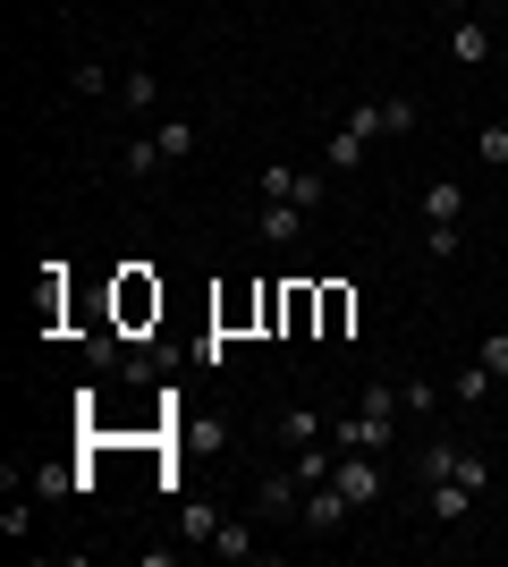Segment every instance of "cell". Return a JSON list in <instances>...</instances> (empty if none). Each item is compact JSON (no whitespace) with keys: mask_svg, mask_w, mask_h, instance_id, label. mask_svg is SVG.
<instances>
[{"mask_svg":"<svg viewBox=\"0 0 508 567\" xmlns=\"http://www.w3.org/2000/svg\"><path fill=\"white\" fill-rule=\"evenodd\" d=\"M331 441H339V457H348V450H364V457H390V441H398V415L348 406V415H331Z\"/></svg>","mask_w":508,"mask_h":567,"instance_id":"obj_1","label":"cell"},{"mask_svg":"<svg viewBox=\"0 0 508 567\" xmlns=\"http://www.w3.org/2000/svg\"><path fill=\"white\" fill-rule=\"evenodd\" d=\"M348 517H356V508H348L339 483H305V499H297V525H305V534H348Z\"/></svg>","mask_w":508,"mask_h":567,"instance_id":"obj_2","label":"cell"},{"mask_svg":"<svg viewBox=\"0 0 508 567\" xmlns=\"http://www.w3.org/2000/svg\"><path fill=\"white\" fill-rule=\"evenodd\" d=\"M331 483H339V492H348V508H373V499H382V483H390V474H382V457L348 450V457H339V474H331Z\"/></svg>","mask_w":508,"mask_h":567,"instance_id":"obj_3","label":"cell"},{"mask_svg":"<svg viewBox=\"0 0 508 567\" xmlns=\"http://www.w3.org/2000/svg\"><path fill=\"white\" fill-rule=\"evenodd\" d=\"M475 499H484V492H466L458 474H440V483H424V517H433V525H466V517H475Z\"/></svg>","mask_w":508,"mask_h":567,"instance_id":"obj_4","label":"cell"},{"mask_svg":"<svg viewBox=\"0 0 508 567\" xmlns=\"http://www.w3.org/2000/svg\"><path fill=\"white\" fill-rule=\"evenodd\" d=\"M297 499H305L297 474H263V483H255V517H297Z\"/></svg>","mask_w":508,"mask_h":567,"instance_id":"obj_5","label":"cell"},{"mask_svg":"<svg viewBox=\"0 0 508 567\" xmlns=\"http://www.w3.org/2000/svg\"><path fill=\"white\" fill-rule=\"evenodd\" d=\"M449 60H458V69H484V60H491V25L458 18V25H449Z\"/></svg>","mask_w":508,"mask_h":567,"instance_id":"obj_6","label":"cell"},{"mask_svg":"<svg viewBox=\"0 0 508 567\" xmlns=\"http://www.w3.org/2000/svg\"><path fill=\"white\" fill-rule=\"evenodd\" d=\"M255 229H263V246H297V237H305V204H263Z\"/></svg>","mask_w":508,"mask_h":567,"instance_id":"obj_7","label":"cell"},{"mask_svg":"<svg viewBox=\"0 0 508 567\" xmlns=\"http://www.w3.org/2000/svg\"><path fill=\"white\" fill-rule=\"evenodd\" d=\"M145 313H162V288H153L145 271H127V280H120V322H127V331H136Z\"/></svg>","mask_w":508,"mask_h":567,"instance_id":"obj_8","label":"cell"},{"mask_svg":"<svg viewBox=\"0 0 508 567\" xmlns=\"http://www.w3.org/2000/svg\"><path fill=\"white\" fill-rule=\"evenodd\" d=\"M424 220H466V187L458 178H433V187H424Z\"/></svg>","mask_w":508,"mask_h":567,"instance_id":"obj_9","label":"cell"},{"mask_svg":"<svg viewBox=\"0 0 508 567\" xmlns=\"http://www.w3.org/2000/svg\"><path fill=\"white\" fill-rule=\"evenodd\" d=\"M322 432H331V415H314V406H289V415H280V441H289V450H305Z\"/></svg>","mask_w":508,"mask_h":567,"instance_id":"obj_10","label":"cell"},{"mask_svg":"<svg viewBox=\"0 0 508 567\" xmlns=\"http://www.w3.org/2000/svg\"><path fill=\"white\" fill-rule=\"evenodd\" d=\"M424 255H433V262H458L466 255V229H458V220H424Z\"/></svg>","mask_w":508,"mask_h":567,"instance_id":"obj_11","label":"cell"},{"mask_svg":"<svg viewBox=\"0 0 508 567\" xmlns=\"http://www.w3.org/2000/svg\"><path fill=\"white\" fill-rule=\"evenodd\" d=\"M120 102L127 111H153V102H162V76L153 69H120Z\"/></svg>","mask_w":508,"mask_h":567,"instance_id":"obj_12","label":"cell"},{"mask_svg":"<svg viewBox=\"0 0 508 567\" xmlns=\"http://www.w3.org/2000/svg\"><path fill=\"white\" fill-rule=\"evenodd\" d=\"M153 136H162V153H169V162H187L195 144H204V127H195V118H162Z\"/></svg>","mask_w":508,"mask_h":567,"instance_id":"obj_13","label":"cell"},{"mask_svg":"<svg viewBox=\"0 0 508 567\" xmlns=\"http://www.w3.org/2000/svg\"><path fill=\"white\" fill-rule=\"evenodd\" d=\"M212 550H220V559H255L263 543H255V525H238V517H229V525H212Z\"/></svg>","mask_w":508,"mask_h":567,"instance_id":"obj_14","label":"cell"},{"mask_svg":"<svg viewBox=\"0 0 508 567\" xmlns=\"http://www.w3.org/2000/svg\"><path fill=\"white\" fill-rule=\"evenodd\" d=\"M162 162H169V153H162V136H136V144L120 153V169H127V178H153Z\"/></svg>","mask_w":508,"mask_h":567,"instance_id":"obj_15","label":"cell"},{"mask_svg":"<svg viewBox=\"0 0 508 567\" xmlns=\"http://www.w3.org/2000/svg\"><path fill=\"white\" fill-rule=\"evenodd\" d=\"M491 390H500V381H491V373H484V364H466V373H458V381H449V399H458V406H484V399H491Z\"/></svg>","mask_w":508,"mask_h":567,"instance_id":"obj_16","label":"cell"},{"mask_svg":"<svg viewBox=\"0 0 508 567\" xmlns=\"http://www.w3.org/2000/svg\"><path fill=\"white\" fill-rule=\"evenodd\" d=\"M449 466H458V441H424V450H415V474H424V483H440Z\"/></svg>","mask_w":508,"mask_h":567,"instance_id":"obj_17","label":"cell"},{"mask_svg":"<svg viewBox=\"0 0 508 567\" xmlns=\"http://www.w3.org/2000/svg\"><path fill=\"white\" fill-rule=\"evenodd\" d=\"M76 483H94V474H69V466H34V499H69Z\"/></svg>","mask_w":508,"mask_h":567,"instance_id":"obj_18","label":"cell"},{"mask_svg":"<svg viewBox=\"0 0 508 567\" xmlns=\"http://www.w3.org/2000/svg\"><path fill=\"white\" fill-rule=\"evenodd\" d=\"M356 162H364V136H356V127H339V136L322 144V169H356Z\"/></svg>","mask_w":508,"mask_h":567,"instance_id":"obj_19","label":"cell"},{"mask_svg":"<svg viewBox=\"0 0 508 567\" xmlns=\"http://www.w3.org/2000/svg\"><path fill=\"white\" fill-rule=\"evenodd\" d=\"M475 162L484 169H508V127L491 118V127H475Z\"/></svg>","mask_w":508,"mask_h":567,"instance_id":"obj_20","label":"cell"},{"mask_svg":"<svg viewBox=\"0 0 508 567\" xmlns=\"http://www.w3.org/2000/svg\"><path fill=\"white\" fill-rule=\"evenodd\" d=\"M348 322H356V297H348V288H322V331H348Z\"/></svg>","mask_w":508,"mask_h":567,"instance_id":"obj_21","label":"cell"},{"mask_svg":"<svg viewBox=\"0 0 508 567\" xmlns=\"http://www.w3.org/2000/svg\"><path fill=\"white\" fill-rule=\"evenodd\" d=\"M69 85H76V94H85V102H94V94H111V85H120V76L102 69V60H76V69H69Z\"/></svg>","mask_w":508,"mask_h":567,"instance_id":"obj_22","label":"cell"},{"mask_svg":"<svg viewBox=\"0 0 508 567\" xmlns=\"http://www.w3.org/2000/svg\"><path fill=\"white\" fill-rule=\"evenodd\" d=\"M255 187H263V204H289V195H297V169H289V162H263V178H255Z\"/></svg>","mask_w":508,"mask_h":567,"instance_id":"obj_23","label":"cell"},{"mask_svg":"<svg viewBox=\"0 0 508 567\" xmlns=\"http://www.w3.org/2000/svg\"><path fill=\"white\" fill-rule=\"evenodd\" d=\"M449 474H458L466 492H491V457L484 450H458V466H449Z\"/></svg>","mask_w":508,"mask_h":567,"instance_id":"obj_24","label":"cell"},{"mask_svg":"<svg viewBox=\"0 0 508 567\" xmlns=\"http://www.w3.org/2000/svg\"><path fill=\"white\" fill-rule=\"evenodd\" d=\"M289 204H305V213L331 204V169H297V195H289Z\"/></svg>","mask_w":508,"mask_h":567,"instance_id":"obj_25","label":"cell"},{"mask_svg":"<svg viewBox=\"0 0 508 567\" xmlns=\"http://www.w3.org/2000/svg\"><path fill=\"white\" fill-rule=\"evenodd\" d=\"M0 534H9V543H25V534H34V499H9V508H0Z\"/></svg>","mask_w":508,"mask_h":567,"instance_id":"obj_26","label":"cell"},{"mask_svg":"<svg viewBox=\"0 0 508 567\" xmlns=\"http://www.w3.org/2000/svg\"><path fill=\"white\" fill-rule=\"evenodd\" d=\"M475 364H484L491 381H508V331H491V339H484V355H475Z\"/></svg>","mask_w":508,"mask_h":567,"instance_id":"obj_27","label":"cell"},{"mask_svg":"<svg viewBox=\"0 0 508 567\" xmlns=\"http://www.w3.org/2000/svg\"><path fill=\"white\" fill-rule=\"evenodd\" d=\"M178 525H187L195 543H212V525H220V517H212V508H204V499H187V508H178Z\"/></svg>","mask_w":508,"mask_h":567,"instance_id":"obj_28","label":"cell"},{"mask_svg":"<svg viewBox=\"0 0 508 567\" xmlns=\"http://www.w3.org/2000/svg\"><path fill=\"white\" fill-rule=\"evenodd\" d=\"M382 127H390V136H407V127H415V102L390 94V102H382Z\"/></svg>","mask_w":508,"mask_h":567,"instance_id":"obj_29","label":"cell"}]
</instances>
